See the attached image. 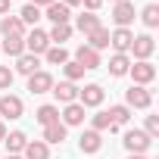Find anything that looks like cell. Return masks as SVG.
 Returning <instances> with one entry per match:
<instances>
[{
	"mask_svg": "<svg viewBox=\"0 0 159 159\" xmlns=\"http://www.w3.org/2000/svg\"><path fill=\"white\" fill-rule=\"evenodd\" d=\"M25 159H50V150L44 140H28L25 143Z\"/></svg>",
	"mask_w": 159,
	"mask_h": 159,
	"instance_id": "18",
	"label": "cell"
},
{
	"mask_svg": "<svg viewBox=\"0 0 159 159\" xmlns=\"http://www.w3.org/2000/svg\"><path fill=\"white\" fill-rule=\"evenodd\" d=\"M131 50H134L137 62H140V59L147 62V59H150V53L156 50V44H153V38H150V34H137V38L131 41Z\"/></svg>",
	"mask_w": 159,
	"mask_h": 159,
	"instance_id": "4",
	"label": "cell"
},
{
	"mask_svg": "<svg viewBox=\"0 0 159 159\" xmlns=\"http://www.w3.org/2000/svg\"><path fill=\"white\" fill-rule=\"evenodd\" d=\"M62 66H66V78H69V81H78V78H84V69L78 66L75 59H72V62H62Z\"/></svg>",
	"mask_w": 159,
	"mask_h": 159,
	"instance_id": "31",
	"label": "cell"
},
{
	"mask_svg": "<svg viewBox=\"0 0 159 159\" xmlns=\"http://www.w3.org/2000/svg\"><path fill=\"white\" fill-rule=\"evenodd\" d=\"M106 128L116 131V125L109 122V116H106V112H97V116H94V131H106Z\"/></svg>",
	"mask_w": 159,
	"mask_h": 159,
	"instance_id": "32",
	"label": "cell"
},
{
	"mask_svg": "<svg viewBox=\"0 0 159 159\" xmlns=\"http://www.w3.org/2000/svg\"><path fill=\"white\" fill-rule=\"evenodd\" d=\"M100 143H103V140H100V131H84L81 137H78V147H81L84 153H97Z\"/></svg>",
	"mask_w": 159,
	"mask_h": 159,
	"instance_id": "16",
	"label": "cell"
},
{
	"mask_svg": "<svg viewBox=\"0 0 159 159\" xmlns=\"http://www.w3.org/2000/svg\"><path fill=\"white\" fill-rule=\"evenodd\" d=\"M128 159H143V156H140V153H131V156H128Z\"/></svg>",
	"mask_w": 159,
	"mask_h": 159,
	"instance_id": "40",
	"label": "cell"
},
{
	"mask_svg": "<svg viewBox=\"0 0 159 159\" xmlns=\"http://www.w3.org/2000/svg\"><path fill=\"white\" fill-rule=\"evenodd\" d=\"M66 140V125L62 122H53L44 128V143H62Z\"/></svg>",
	"mask_w": 159,
	"mask_h": 159,
	"instance_id": "17",
	"label": "cell"
},
{
	"mask_svg": "<svg viewBox=\"0 0 159 159\" xmlns=\"http://www.w3.org/2000/svg\"><path fill=\"white\" fill-rule=\"evenodd\" d=\"M106 116H109V122H112V125L119 128V125H125V122L131 119V109H128V106H112V109H109Z\"/></svg>",
	"mask_w": 159,
	"mask_h": 159,
	"instance_id": "26",
	"label": "cell"
},
{
	"mask_svg": "<svg viewBox=\"0 0 159 159\" xmlns=\"http://www.w3.org/2000/svg\"><path fill=\"white\" fill-rule=\"evenodd\" d=\"M140 19H143V25H147V28H156V25H159V7H156V3H150V7H143V13H140Z\"/></svg>",
	"mask_w": 159,
	"mask_h": 159,
	"instance_id": "27",
	"label": "cell"
},
{
	"mask_svg": "<svg viewBox=\"0 0 159 159\" xmlns=\"http://www.w3.org/2000/svg\"><path fill=\"white\" fill-rule=\"evenodd\" d=\"M97 28H103V25H100V19H97L94 13L78 16V31H81V34H91V31H97Z\"/></svg>",
	"mask_w": 159,
	"mask_h": 159,
	"instance_id": "20",
	"label": "cell"
},
{
	"mask_svg": "<svg viewBox=\"0 0 159 159\" xmlns=\"http://www.w3.org/2000/svg\"><path fill=\"white\" fill-rule=\"evenodd\" d=\"M50 88H53L50 72H34V75H28V91H31V94H47Z\"/></svg>",
	"mask_w": 159,
	"mask_h": 159,
	"instance_id": "9",
	"label": "cell"
},
{
	"mask_svg": "<svg viewBox=\"0 0 159 159\" xmlns=\"http://www.w3.org/2000/svg\"><path fill=\"white\" fill-rule=\"evenodd\" d=\"M0 116H7V119H22V100L7 94L3 100H0Z\"/></svg>",
	"mask_w": 159,
	"mask_h": 159,
	"instance_id": "11",
	"label": "cell"
},
{
	"mask_svg": "<svg viewBox=\"0 0 159 159\" xmlns=\"http://www.w3.org/2000/svg\"><path fill=\"white\" fill-rule=\"evenodd\" d=\"M3 137H7V128H3V125H0V140H3Z\"/></svg>",
	"mask_w": 159,
	"mask_h": 159,
	"instance_id": "39",
	"label": "cell"
},
{
	"mask_svg": "<svg viewBox=\"0 0 159 159\" xmlns=\"http://www.w3.org/2000/svg\"><path fill=\"white\" fill-rule=\"evenodd\" d=\"M128 72L134 75V84H140V88H143V84H150L153 78H156V69H153L150 62H143V59H140V62H134Z\"/></svg>",
	"mask_w": 159,
	"mask_h": 159,
	"instance_id": "7",
	"label": "cell"
},
{
	"mask_svg": "<svg viewBox=\"0 0 159 159\" xmlns=\"http://www.w3.org/2000/svg\"><path fill=\"white\" fill-rule=\"evenodd\" d=\"M10 84H13V72L7 66H0V88H10Z\"/></svg>",
	"mask_w": 159,
	"mask_h": 159,
	"instance_id": "33",
	"label": "cell"
},
{
	"mask_svg": "<svg viewBox=\"0 0 159 159\" xmlns=\"http://www.w3.org/2000/svg\"><path fill=\"white\" fill-rule=\"evenodd\" d=\"M81 0H62V7H78Z\"/></svg>",
	"mask_w": 159,
	"mask_h": 159,
	"instance_id": "38",
	"label": "cell"
},
{
	"mask_svg": "<svg viewBox=\"0 0 159 159\" xmlns=\"http://www.w3.org/2000/svg\"><path fill=\"white\" fill-rule=\"evenodd\" d=\"M25 50H31L34 56H38V53H47V50H50V38H47V31L31 28L28 38H25Z\"/></svg>",
	"mask_w": 159,
	"mask_h": 159,
	"instance_id": "1",
	"label": "cell"
},
{
	"mask_svg": "<svg viewBox=\"0 0 159 159\" xmlns=\"http://www.w3.org/2000/svg\"><path fill=\"white\" fill-rule=\"evenodd\" d=\"M7 159H22V156H13V153H10V156H7Z\"/></svg>",
	"mask_w": 159,
	"mask_h": 159,
	"instance_id": "41",
	"label": "cell"
},
{
	"mask_svg": "<svg viewBox=\"0 0 159 159\" xmlns=\"http://www.w3.org/2000/svg\"><path fill=\"white\" fill-rule=\"evenodd\" d=\"M125 100H128V106H134V109H147V106L153 103V94H150L147 88L134 84V88H128V91H125Z\"/></svg>",
	"mask_w": 159,
	"mask_h": 159,
	"instance_id": "2",
	"label": "cell"
},
{
	"mask_svg": "<svg viewBox=\"0 0 159 159\" xmlns=\"http://www.w3.org/2000/svg\"><path fill=\"white\" fill-rule=\"evenodd\" d=\"M75 62L81 66L84 72H88V69H97V66H100V53L91 50L88 44H81V47H78V53H75Z\"/></svg>",
	"mask_w": 159,
	"mask_h": 159,
	"instance_id": "6",
	"label": "cell"
},
{
	"mask_svg": "<svg viewBox=\"0 0 159 159\" xmlns=\"http://www.w3.org/2000/svg\"><path fill=\"white\" fill-rule=\"evenodd\" d=\"M50 3H56V0H31V7H38V10L41 7H50Z\"/></svg>",
	"mask_w": 159,
	"mask_h": 159,
	"instance_id": "36",
	"label": "cell"
},
{
	"mask_svg": "<svg viewBox=\"0 0 159 159\" xmlns=\"http://www.w3.org/2000/svg\"><path fill=\"white\" fill-rule=\"evenodd\" d=\"M78 100H81V106H100L103 103V88L100 84H88L84 91H78Z\"/></svg>",
	"mask_w": 159,
	"mask_h": 159,
	"instance_id": "12",
	"label": "cell"
},
{
	"mask_svg": "<svg viewBox=\"0 0 159 159\" xmlns=\"http://www.w3.org/2000/svg\"><path fill=\"white\" fill-rule=\"evenodd\" d=\"M47 62H53V66L69 62V50H66V47H50V50H47Z\"/></svg>",
	"mask_w": 159,
	"mask_h": 159,
	"instance_id": "30",
	"label": "cell"
},
{
	"mask_svg": "<svg viewBox=\"0 0 159 159\" xmlns=\"http://www.w3.org/2000/svg\"><path fill=\"white\" fill-rule=\"evenodd\" d=\"M0 50L19 59V56L25 53V38H7V41H3V47H0Z\"/></svg>",
	"mask_w": 159,
	"mask_h": 159,
	"instance_id": "21",
	"label": "cell"
},
{
	"mask_svg": "<svg viewBox=\"0 0 159 159\" xmlns=\"http://www.w3.org/2000/svg\"><path fill=\"white\" fill-rule=\"evenodd\" d=\"M0 31H3L7 38H22L25 25H22V19H19V16H7V19H0Z\"/></svg>",
	"mask_w": 159,
	"mask_h": 159,
	"instance_id": "13",
	"label": "cell"
},
{
	"mask_svg": "<svg viewBox=\"0 0 159 159\" xmlns=\"http://www.w3.org/2000/svg\"><path fill=\"white\" fill-rule=\"evenodd\" d=\"M128 69H131V59H128L125 53H116V56L109 59V72H112V75H128Z\"/></svg>",
	"mask_w": 159,
	"mask_h": 159,
	"instance_id": "23",
	"label": "cell"
},
{
	"mask_svg": "<svg viewBox=\"0 0 159 159\" xmlns=\"http://www.w3.org/2000/svg\"><path fill=\"white\" fill-rule=\"evenodd\" d=\"M47 38H50V41H56V47H62V44L72 38V28H69V25H53V31H50Z\"/></svg>",
	"mask_w": 159,
	"mask_h": 159,
	"instance_id": "28",
	"label": "cell"
},
{
	"mask_svg": "<svg viewBox=\"0 0 159 159\" xmlns=\"http://www.w3.org/2000/svg\"><path fill=\"white\" fill-rule=\"evenodd\" d=\"M19 19H22V25H38V19H41V10H38V7H31V3H25Z\"/></svg>",
	"mask_w": 159,
	"mask_h": 159,
	"instance_id": "29",
	"label": "cell"
},
{
	"mask_svg": "<svg viewBox=\"0 0 159 159\" xmlns=\"http://www.w3.org/2000/svg\"><path fill=\"white\" fill-rule=\"evenodd\" d=\"M131 41H134V34H131L128 28H116V31L109 34V44L116 47V53H128V50H131Z\"/></svg>",
	"mask_w": 159,
	"mask_h": 159,
	"instance_id": "10",
	"label": "cell"
},
{
	"mask_svg": "<svg viewBox=\"0 0 159 159\" xmlns=\"http://www.w3.org/2000/svg\"><path fill=\"white\" fill-rule=\"evenodd\" d=\"M88 47H91V50H103V47H109V31H106V28L91 31V34H88Z\"/></svg>",
	"mask_w": 159,
	"mask_h": 159,
	"instance_id": "19",
	"label": "cell"
},
{
	"mask_svg": "<svg viewBox=\"0 0 159 159\" xmlns=\"http://www.w3.org/2000/svg\"><path fill=\"white\" fill-rule=\"evenodd\" d=\"M16 69H19L22 75H34V72H38V56H34V53H22L19 62H16Z\"/></svg>",
	"mask_w": 159,
	"mask_h": 159,
	"instance_id": "22",
	"label": "cell"
},
{
	"mask_svg": "<svg viewBox=\"0 0 159 159\" xmlns=\"http://www.w3.org/2000/svg\"><path fill=\"white\" fill-rule=\"evenodd\" d=\"M116 3H119V0H116Z\"/></svg>",
	"mask_w": 159,
	"mask_h": 159,
	"instance_id": "42",
	"label": "cell"
},
{
	"mask_svg": "<svg viewBox=\"0 0 159 159\" xmlns=\"http://www.w3.org/2000/svg\"><path fill=\"white\" fill-rule=\"evenodd\" d=\"M81 3H84V7L91 10V13H97V10L103 7V0H81Z\"/></svg>",
	"mask_w": 159,
	"mask_h": 159,
	"instance_id": "35",
	"label": "cell"
},
{
	"mask_svg": "<svg viewBox=\"0 0 159 159\" xmlns=\"http://www.w3.org/2000/svg\"><path fill=\"white\" fill-rule=\"evenodd\" d=\"M84 122V106L81 103H69L62 109V125H81Z\"/></svg>",
	"mask_w": 159,
	"mask_h": 159,
	"instance_id": "15",
	"label": "cell"
},
{
	"mask_svg": "<svg viewBox=\"0 0 159 159\" xmlns=\"http://www.w3.org/2000/svg\"><path fill=\"white\" fill-rule=\"evenodd\" d=\"M47 19H50L53 25H69L72 13H69V7H62V3H50V7H47Z\"/></svg>",
	"mask_w": 159,
	"mask_h": 159,
	"instance_id": "14",
	"label": "cell"
},
{
	"mask_svg": "<svg viewBox=\"0 0 159 159\" xmlns=\"http://www.w3.org/2000/svg\"><path fill=\"white\" fill-rule=\"evenodd\" d=\"M150 143H153V137H147V131H128L125 134V147L131 153H143Z\"/></svg>",
	"mask_w": 159,
	"mask_h": 159,
	"instance_id": "8",
	"label": "cell"
},
{
	"mask_svg": "<svg viewBox=\"0 0 159 159\" xmlns=\"http://www.w3.org/2000/svg\"><path fill=\"white\" fill-rule=\"evenodd\" d=\"M156 134H159V119L150 116V119H147V137H156Z\"/></svg>",
	"mask_w": 159,
	"mask_h": 159,
	"instance_id": "34",
	"label": "cell"
},
{
	"mask_svg": "<svg viewBox=\"0 0 159 159\" xmlns=\"http://www.w3.org/2000/svg\"><path fill=\"white\" fill-rule=\"evenodd\" d=\"M34 119H38V122H41V125L47 128V125L59 122V109H56V106H41V109L34 112Z\"/></svg>",
	"mask_w": 159,
	"mask_h": 159,
	"instance_id": "24",
	"label": "cell"
},
{
	"mask_svg": "<svg viewBox=\"0 0 159 159\" xmlns=\"http://www.w3.org/2000/svg\"><path fill=\"white\" fill-rule=\"evenodd\" d=\"M3 140H7V150H10L13 156H16L19 150H25V143H28V137H25L22 131H13V134H7Z\"/></svg>",
	"mask_w": 159,
	"mask_h": 159,
	"instance_id": "25",
	"label": "cell"
},
{
	"mask_svg": "<svg viewBox=\"0 0 159 159\" xmlns=\"http://www.w3.org/2000/svg\"><path fill=\"white\" fill-rule=\"evenodd\" d=\"M7 10H10V0H0V16H3Z\"/></svg>",
	"mask_w": 159,
	"mask_h": 159,
	"instance_id": "37",
	"label": "cell"
},
{
	"mask_svg": "<svg viewBox=\"0 0 159 159\" xmlns=\"http://www.w3.org/2000/svg\"><path fill=\"white\" fill-rule=\"evenodd\" d=\"M50 91H53V97H56L59 103H66V106H69V103H78V88H75L72 81H59V84H53Z\"/></svg>",
	"mask_w": 159,
	"mask_h": 159,
	"instance_id": "5",
	"label": "cell"
},
{
	"mask_svg": "<svg viewBox=\"0 0 159 159\" xmlns=\"http://www.w3.org/2000/svg\"><path fill=\"white\" fill-rule=\"evenodd\" d=\"M112 19H116L119 28H128V25L134 22V3H128V0H119L116 10H112Z\"/></svg>",
	"mask_w": 159,
	"mask_h": 159,
	"instance_id": "3",
	"label": "cell"
}]
</instances>
